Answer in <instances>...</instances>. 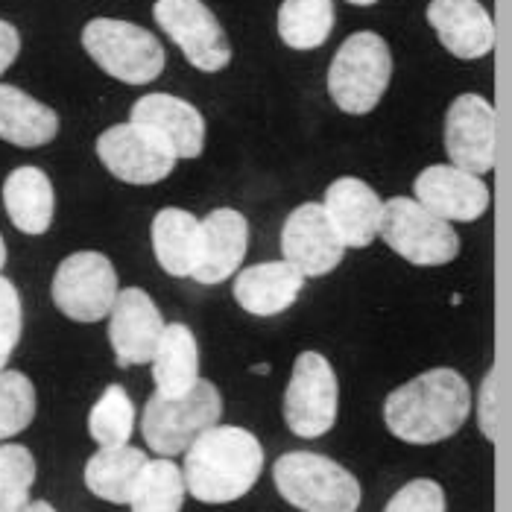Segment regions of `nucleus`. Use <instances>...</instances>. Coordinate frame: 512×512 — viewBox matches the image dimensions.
<instances>
[{"label": "nucleus", "mask_w": 512, "mask_h": 512, "mask_svg": "<svg viewBox=\"0 0 512 512\" xmlns=\"http://www.w3.org/2000/svg\"><path fill=\"white\" fill-rule=\"evenodd\" d=\"M428 24L457 59H480L495 47V24L477 0H431Z\"/></svg>", "instance_id": "obj_18"}, {"label": "nucleus", "mask_w": 512, "mask_h": 512, "mask_svg": "<svg viewBox=\"0 0 512 512\" xmlns=\"http://www.w3.org/2000/svg\"><path fill=\"white\" fill-rule=\"evenodd\" d=\"M495 387H498V372L492 369L489 375H486V381H483V390H480V428H483V434L486 439H492L495 442V422H498V401H495Z\"/></svg>", "instance_id": "obj_33"}, {"label": "nucleus", "mask_w": 512, "mask_h": 512, "mask_svg": "<svg viewBox=\"0 0 512 512\" xmlns=\"http://www.w3.org/2000/svg\"><path fill=\"white\" fill-rule=\"evenodd\" d=\"M249 223L235 208H214L199 220V261L191 273L199 284H220L232 278L246 258Z\"/></svg>", "instance_id": "obj_16"}, {"label": "nucleus", "mask_w": 512, "mask_h": 512, "mask_svg": "<svg viewBox=\"0 0 512 512\" xmlns=\"http://www.w3.org/2000/svg\"><path fill=\"white\" fill-rule=\"evenodd\" d=\"M36 480V460L24 445H0V512H24Z\"/></svg>", "instance_id": "obj_29"}, {"label": "nucleus", "mask_w": 512, "mask_h": 512, "mask_svg": "<svg viewBox=\"0 0 512 512\" xmlns=\"http://www.w3.org/2000/svg\"><path fill=\"white\" fill-rule=\"evenodd\" d=\"M445 150L454 167L483 176L498 156V115L480 94H460L445 115Z\"/></svg>", "instance_id": "obj_12"}, {"label": "nucleus", "mask_w": 512, "mask_h": 512, "mask_svg": "<svg viewBox=\"0 0 512 512\" xmlns=\"http://www.w3.org/2000/svg\"><path fill=\"white\" fill-rule=\"evenodd\" d=\"M36 416V387L24 372H0V439L21 434Z\"/></svg>", "instance_id": "obj_30"}, {"label": "nucleus", "mask_w": 512, "mask_h": 512, "mask_svg": "<svg viewBox=\"0 0 512 512\" xmlns=\"http://www.w3.org/2000/svg\"><path fill=\"white\" fill-rule=\"evenodd\" d=\"M393 77V56L378 33H355L340 44L328 68V91L349 115L372 112Z\"/></svg>", "instance_id": "obj_5"}, {"label": "nucleus", "mask_w": 512, "mask_h": 512, "mask_svg": "<svg viewBox=\"0 0 512 512\" xmlns=\"http://www.w3.org/2000/svg\"><path fill=\"white\" fill-rule=\"evenodd\" d=\"M281 255L305 278H319L340 267L346 246L334 232L325 208L319 202H305L284 220Z\"/></svg>", "instance_id": "obj_13"}, {"label": "nucleus", "mask_w": 512, "mask_h": 512, "mask_svg": "<svg viewBox=\"0 0 512 512\" xmlns=\"http://www.w3.org/2000/svg\"><path fill=\"white\" fill-rule=\"evenodd\" d=\"M384 512H445V492L436 480L419 477L401 486Z\"/></svg>", "instance_id": "obj_31"}, {"label": "nucleus", "mask_w": 512, "mask_h": 512, "mask_svg": "<svg viewBox=\"0 0 512 512\" xmlns=\"http://www.w3.org/2000/svg\"><path fill=\"white\" fill-rule=\"evenodd\" d=\"M59 132V118L50 106L24 94L15 85H0V138L15 147H41Z\"/></svg>", "instance_id": "obj_23"}, {"label": "nucleus", "mask_w": 512, "mask_h": 512, "mask_svg": "<svg viewBox=\"0 0 512 512\" xmlns=\"http://www.w3.org/2000/svg\"><path fill=\"white\" fill-rule=\"evenodd\" d=\"M337 375L319 352H302L284 390V422L302 439L328 434L337 422Z\"/></svg>", "instance_id": "obj_8"}, {"label": "nucleus", "mask_w": 512, "mask_h": 512, "mask_svg": "<svg viewBox=\"0 0 512 512\" xmlns=\"http://www.w3.org/2000/svg\"><path fill=\"white\" fill-rule=\"evenodd\" d=\"M21 325H24V316H21V296H18V287L9 281V278L0 276V346L6 352H12L21 340Z\"/></svg>", "instance_id": "obj_32"}, {"label": "nucleus", "mask_w": 512, "mask_h": 512, "mask_svg": "<svg viewBox=\"0 0 512 512\" xmlns=\"http://www.w3.org/2000/svg\"><path fill=\"white\" fill-rule=\"evenodd\" d=\"M150 363L158 395L188 393L199 378V349L194 331L182 322L164 325Z\"/></svg>", "instance_id": "obj_22"}, {"label": "nucleus", "mask_w": 512, "mask_h": 512, "mask_svg": "<svg viewBox=\"0 0 512 512\" xmlns=\"http://www.w3.org/2000/svg\"><path fill=\"white\" fill-rule=\"evenodd\" d=\"M305 287V276L287 261H267L235 276V299L246 314L276 316L296 305Z\"/></svg>", "instance_id": "obj_20"}, {"label": "nucleus", "mask_w": 512, "mask_h": 512, "mask_svg": "<svg viewBox=\"0 0 512 512\" xmlns=\"http://www.w3.org/2000/svg\"><path fill=\"white\" fill-rule=\"evenodd\" d=\"M132 512H182L185 504V477L170 457L147 460L138 486L132 492Z\"/></svg>", "instance_id": "obj_27"}, {"label": "nucleus", "mask_w": 512, "mask_h": 512, "mask_svg": "<svg viewBox=\"0 0 512 512\" xmlns=\"http://www.w3.org/2000/svg\"><path fill=\"white\" fill-rule=\"evenodd\" d=\"M24 512H56V510H53L47 501H36V504H27V507H24Z\"/></svg>", "instance_id": "obj_35"}, {"label": "nucleus", "mask_w": 512, "mask_h": 512, "mask_svg": "<svg viewBox=\"0 0 512 512\" xmlns=\"http://www.w3.org/2000/svg\"><path fill=\"white\" fill-rule=\"evenodd\" d=\"M322 208L346 249L349 246L363 249L378 237L384 202L363 179L343 176V179L331 182V188L325 191Z\"/></svg>", "instance_id": "obj_17"}, {"label": "nucleus", "mask_w": 512, "mask_h": 512, "mask_svg": "<svg viewBox=\"0 0 512 512\" xmlns=\"http://www.w3.org/2000/svg\"><path fill=\"white\" fill-rule=\"evenodd\" d=\"M53 185L39 167H18L3 182V208L24 235H44L53 223Z\"/></svg>", "instance_id": "obj_21"}, {"label": "nucleus", "mask_w": 512, "mask_h": 512, "mask_svg": "<svg viewBox=\"0 0 512 512\" xmlns=\"http://www.w3.org/2000/svg\"><path fill=\"white\" fill-rule=\"evenodd\" d=\"M334 30L331 0H284L278 9V36L293 50H316Z\"/></svg>", "instance_id": "obj_26"}, {"label": "nucleus", "mask_w": 512, "mask_h": 512, "mask_svg": "<svg viewBox=\"0 0 512 512\" xmlns=\"http://www.w3.org/2000/svg\"><path fill=\"white\" fill-rule=\"evenodd\" d=\"M153 15L197 71L217 74L232 62L229 39L202 0H156Z\"/></svg>", "instance_id": "obj_11"}, {"label": "nucleus", "mask_w": 512, "mask_h": 512, "mask_svg": "<svg viewBox=\"0 0 512 512\" xmlns=\"http://www.w3.org/2000/svg\"><path fill=\"white\" fill-rule=\"evenodd\" d=\"M82 47L109 77L126 85L153 82L161 77L167 62L161 41L150 30L115 18L88 21L82 30Z\"/></svg>", "instance_id": "obj_6"}, {"label": "nucleus", "mask_w": 512, "mask_h": 512, "mask_svg": "<svg viewBox=\"0 0 512 512\" xmlns=\"http://www.w3.org/2000/svg\"><path fill=\"white\" fill-rule=\"evenodd\" d=\"M223 416V398L211 381L197 384L182 395H153L144 407L141 434L158 457H176L194 445L199 434L214 428Z\"/></svg>", "instance_id": "obj_4"}, {"label": "nucleus", "mask_w": 512, "mask_h": 512, "mask_svg": "<svg viewBox=\"0 0 512 512\" xmlns=\"http://www.w3.org/2000/svg\"><path fill=\"white\" fill-rule=\"evenodd\" d=\"M18 50H21V36H18V30H15L12 24L0 21V74L15 62Z\"/></svg>", "instance_id": "obj_34"}, {"label": "nucleus", "mask_w": 512, "mask_h": 512, "mask_svg": "<svg viewBox=\"0 0 512 512\" xmlns=\"http://www.w3.org/2000/svg\"><path fill=\"white\" fill-rule=\"evenodd\" d=\"M109 314H112L109 340H112L118 366L150 363L164 331V316L150 299V293H144L141 287L118 290V299Z\"/></svg>", "instance_id": "obj_15"}, {"label": "nucleus", "mask_w": 512, "mask_h": 512, "mask_svg": "<svg viewBox=\"0 0 512 512\" xmlns=\"http://www.w3.org/2000/svg\"><path fill=\"white\" fill-rule=\"evenodd\" d=\"M135 431V404L120 384L106 387L88 413V434L103 448L126 445Z\"/></svg>", "instance_id": "obj_28"}, {"label": "nucleus", "mask_w": 512, "mask_h": 512, "mask_svg": "<svg viewBox=\"0 0 512 512\" xmlns=\"http://www.w3.org/2000/svg\"><path fill=\"white\" fill-rule=\"evenodd\" d=\"M472 413V390L457 369H431L387 395L384 422L410 445H434L454 436Z\"/></svg>", "instance_id": "obj_1"}, {"label": "nucleus", "mask_w": 512, "mask_h": 512, "mask_svg": "<svg viewBox=\"0 0 512 512\" xmlns=\"http://www.w3.org/2000/svg\"><path fill=\"white\" fill-rule=\"evenodd\" d=\"M9 355H12V352H6V349L0 346V372H3V366H6V360H9Z\"/></svg>", "instance_id": "obj_36"}, {"label": "nucleus", "mask_w": 512, "mask_h": 512, "mask_svg": "<svg viewBox=\"0 0 512 512\" xmlns=\"http://www.w3.org/2000/svg\"><path fill=\"white\" fill-rule=\"evenodd\" d=\"M3 264H6V243H3V237H0V270H3Z\"/></svg>", "instance_id": "obj_37"}, {"label": "nucleus", "mask_w": 512, "mask_h": 512, "mask_svg": "<svg viewBox=\"0 0 512 512\" xmlns=\"http://www.w3.org/2000/svg\"><path fill=\"white\" fill-rule=\"evenodd\" d=\"M118 273L100 252L68 255L53 276V302L77 322H100L118 299Z\"/></svg>", "instance_id": "obj_10"}, {"label": "nucleus", "mask_w": 512, "mask_h": 512, "mask_svg": "<svg viewBox=\"0 0 512 512\" xmlns=\"http://www.w3.org/2000/svg\"><path fill=\"white\" fill-rule=\"evenodd\" d=\"M129 118L153 126L158 135L173 147L176 158H197L205 147V120L197 106L173 94H144Z\"/></svg>", "instance_id": "obj_19"}, {"label": "nucleus", "mask_w": 512, "mask_h": 512, "mask_svg": "<svg viewBox=\"0 0 512 512\" xmlns=\"http://www.w3.org/2000/svg\"><path fill=\"white\" fill-rule=\"evenodd\" d=\"M413 194L422 208H428L431 214L448 220V223L451 220H457V223L480 220L492 199L480 176L466 173L454 164L425 167L413 182Z\"/></svg>", "instance_id": "obj_14"}, {"label": "nucleus", "mask_w": 512, "mask_h": 512, "mask_svg": "<svg viewBox=\"0 0 512 512\" xmlns=\"http://www.w3.org/2000/svg\"><path fill=\"white\" fill-rule=\"evenodd\" d=\"M153 252L164 273L191 278L199 261V220L182 208H161L153 220Z\"/></svg>", "instance_id": "obj_24"}, {"label": "nucleus", "mask_w": 512, "mask_h": 512, "mask_svg": "<svg viewBox=\"0 0 512 512\" xmlns=\"http://www.w3.org/2000/svg\"><path fill=\"white\" fill-rule=\"evenodd\" d=\"M144 466H147V454L138 448L129 445L100 448L85 463V486L109 504H129Z\"/></svg>", "instance_id": "obj_25"}, {"label": "nucleus", "mask_w": 512, "mask_h": 512, "mask_svg": "<svg viewBox=\"0 0 512 512\" xmlns=\"http://www.w3.org/2000/svg\"><path fill=\"white\" fill-rule=\"evenodd\" d=\"M378 235L395 255L416 267H442L460 255V235L451 229V223L410 197L384 202Z\"/></svg>", "instance_id": "obj_7"}, {"label": "nucleus", "mask_w": 512, "mask_h": 512, "mask_svg": "<svg viewBox=\"0 0 512 512\" xmlns=\"http://www.w3.org/2000/svg\"><path fill=\"white\" fill-rule=\"evenodd\" d=\"M276 489L287 504L302 512H357L360 483L331 457L290 451L273 466Z\"/></svg>", "instance_id": "obj_3"}, {"label": "nucleus", "mask_w": 512, "mask_h": 512, "mask_svg": "<svg viewBox=\"0 0 512 512\" xmlns=\"http://www.w3.org/2000/svg\"><path fill=\"white\" fill-rule=\"evenodd\" d=\"M346 3H352V6H372V3H378V0H346Z\"/></svg>", "instance_id": "obj_38"}, {"label": "nucleus", "mask_w": 512, "mask_h": 512, "mask_svg": "<svg viewBox=\"0 0 512 512\" xmlns=\"http://www.w3.org/2000/svg\"><path fill=\"white\" fill-rule=\"evenodd\" d=\"M97 156L112 176L129 185H156L176 167L173 147L144 123H118L97 138Z\"/></svg>", "instance_id": "obj_9"}, {"label": "nucleus", "mask_w": 512, "mask_h": 512, "mask_svg": "<svg viewBox=\"0 0 512 512\" xmlns=\"http://www.w3.org/2000/svg\"><path fill=\"white\" fill-rule=\"evenodd\" d=\"M264 448L246 428L214 425L194 439L185 457V492L202 504L243 498L261 477Z\"/></svg>", "instance_id": "obj_2"}]
</instances>
